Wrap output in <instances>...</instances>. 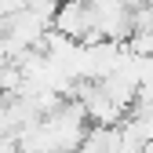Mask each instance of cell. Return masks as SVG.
Masks as SVG:
<instances>
[{"label":"cell","mask_w":153,"mask_h":153,"mask_svg":"<svg viewBox=\"0 0 153 153\" xmlns=\"http://www.w3.org/2000/svg\"><path fill=\"white\" fill-rule=\"evenodd\" d=\"M4 99H7V95H4V88H0V102H4Z\"/></svg>","instance_id":"obj_1"}]
</instances>
